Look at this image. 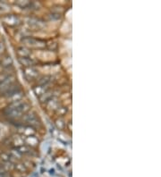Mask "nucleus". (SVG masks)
<instances>
[{
  "label": "nucleus",
  "instance_id": "f257e3e1",
  "mask_svg": "<svg viewBox=\"0 0 161 177\" xmlns=\"http://www.w3.org/2000/svg\"><path fill=\"white\" fill-rule=\"evenodd\" d=\"M30 108V106L26 102L22 101L21 99V100L12 102L8 108L5 109V115L9 118L16 119L28 113Z\"/></svg>",
  "mask_w": 161,
  "mask_h": 177
},
{
  "label": "nucleus",
  "instance_id": "f03ea898",
  "mask_svg": "<svg viewBox=\"0 0 161 177\" xmlns=\"http://www.w3.org/2000/svg\"><path fill=\"white\" fill-rule=\"evenodd\" d=\"M22 42L25 46V48H42L46 47V42L40 39H35L32 37H24Z\"/></svg>",
  "mask_w": 161,
  "mask_h": 177
},
{
  "label": "nucleus",
  "instance_id": "7ed1b4c3",
  "mask_svg": "<svg viewBox=\"0 0 161 177\" xmlns=\"http://www.w3.org/2000/svg\"><path fill=\"white\" fill-rule=\"evenodd\" d=\"M14 83L16 82H15V77L13 75H9L8 77H6L3 82H0V94L4 95L6 92V90Z\"/></svg>",
  "mask_w": 161,
  "mask_h": 177
},
{
  "label": "nucleus",
  "instance_id": "20e7f679",
  "mask_svg": "<svg viewBox=\"0 0 161 177\" xmlns=\"http://www.w3.org/2000/svg\"><path fill=\"white\" fill-rule=\"evenodd\" d=\"M23 119L24 122L29 123V126H31L33 128H34V126H37L40 124V121H39L37 115L33 112H29V113H26L25 115H23Z\"/></svg>",
  "mask_w": 161,
  "mask_h": 177
},
{
  "label": "nucleus",
  "instance_id": "39448f33",
  "mask_svg": "<svg viewBox=\"0 0 161 177\" xmlns=\"http://www.w3.org/2000/svg\"><path fill=\"white\" fill-rule=\"evenodd\" d=\"M2 21L9 26H18L21 23V20L14 14H7L2 17Z\"/></svg>",
  "mask_w": 161,
  "mask_h": 177
},
{
  "label": "nucleus",
  "instance_id": "423d86ee",
  "mask_svg": "<svg viewBox=\"0 0 161 177\" xmlns=\"http://www.w3.org/2000/svg\"><path fill=\"white\" fill-rule=\"evenodd\" d=\"M23 75L28 81H33L36 80L39 76V71L33 66L25 67L23 70Z\"/></svg>",
  "mask_w": 161,
  "mask_h": 177
},
{
  "label": "nucleus",
  "instance_id": "0eeeda50",
  "mask_svg": "<svg viewBox=\"0 0 161 177\" xmlns=\"http://www.w3.org/2000/svg\"><path fill=\"white\" fill-rule=\"evenodd\" d=\"M18 132L23 135V137H28V136H33L36 133L35 129L31 126L29 125H25V126H21L18 129Z\"/></svg>",
  "mask_w": 161,
  "mask_h": 177
},
{
  "label": "nucleus",
  "instance_id": "6e6552de",
  "mask_svg": "<svg viewBox=\"0 0 161 177\" xmlns=\"http://www.w3.org/2000/svg\"><path fill=\"white\" fill-rule=\"evenodd\" d=\"M19 63L24 67H30L34 65L35 61L30 57H19Z\"/></svg>",
  "mask_w": 161,
  "mask_h": 177
},
{
  "label": "nucleus",
  "instance_id": "1a4fd4ad",
  "mask_svg": "<svg viewBox=\"0 0 161 177\" xmlns=\"http://www.w3.org/2000/svg\"><path fill=\"white\" fill-rule=\"evenodd\" d=\"M19 90H21V88H20V86L19 85H17L16 83H14L13 85H12L7 90H6V92L4 94L5 97H6L7 98H9L11 96H13L14 93H16L17 91H19Z\"/></svg>",
  "mask_w": 161,
  "mask_h": 177
},
{
  "label": "nucleus",
  "instance_id": "9d476101",
  "mask_svg": "<svg viewBox=\"0 0 161 177\" xmlns=\"http://www.w3.org/2000/svg\"><path fill=\"white\" fill-rule=\"evenodd\" d=\"M23 141L27 144V146H36L39 143V140L36 137L34 136H28V137H23Z\"/></svg>",
  "mask_w": 161,
  "mask_h": 177
},
{
  "label": "nucleus",
  "instance_id": "9b49d317",
  "mask_svg": "<svg viewBox=\"0 0 161 177\" xmlns=\"http://www.w3.org/2000/svg\"><path fill=\"white\" fill-rule=\"evenodd\" d=\"M14 150H16L21 156L22 155H29L31 153L32 150H30V148L27 145H22L20 147H17V148H14Z\"/></svg>",
  "mask_w": 161,
  "mask_h": 177
},
{
  "label": "nucleus",
  "instance_id": "f8f14e48",
  "mask_svg": "<svg viewBox=\"0 0 161 177\" xmlns=\"http://www.w3.org/2000/svg\"><path fill=\"white\" fill-rule=\"evenodd\" d=\"M30 51L29 48H27L25 47H21L17 49V54L19 55V57H29L30 55Z\"/></svg>",
  "mask_w": 161,
  "mask_h": 177
},
{
  "label": "nucleus",
  "instance_id": "ddd939ff",
  "mask_svg": "<svg viewBox=\"0 0 161 177\" xmlns=\"http://www.w3.org/2000/svg\"><path fill=\"white\" fill-rule=\"evenodd\" d=\"M48 90V86H40L38 85L37 87L34 88V92L37 96L40 97L41 95H43L44 93H46Z\"/></svg>",
  "mask_w": 161,
  "mask_h": 177
},
{
  "label": "nucleus",
  "instance_id": "4468645a",
  "mask_svg": "<svg viewBox=\"0 0 161 177\" xmlns=\"http://www.w3.org/2000/svg\"><path fill=\"white\" fill-rule=\"evenodd\" d=\"M42 23L43 22H41L40 19H36V18H30V21H29V24H30V26H31V27L35 28V29H39V28L42 27Z\"/></svg>",
  "mask_w": 161,
  "mask_h": 177
},
{
  "label": "nucleus",
  "instance_id": "2eb2a0df",
  "mask_svg": "<svg viewBox=\"0 0 161 177\" xmlns=\"http://www.w3.org/2000/svg\"><path fill=\"white\" fill-rule=\"evenodd\" d=\"M1 65L4 67H10L13 65V60L10 55H5L2 58L1 60Z\"/></svg>",
  "mask_w": 161,
  "mask_h": 177
},
{
  "label": "nucleus",
  "instance_id": "dca6fc26",
  "mask_svg": "<svg viewBox=\"0 0 161 177\" xmlns=\"http://www.w3.org/2000/svg\"><path fill=\"white\" fill-rule=\"evenodd\" d=\"M54 97V93L52 91L48 90L46 93H44L43 95L40 97V100L41 102H48L50 99H52Z\"/></svg>",
  "mask_w": 161,
  "mask_h": 177
},
{
  "label": "nucleus",
  "instance_id": "f3484780",
  "mask_svg": "<svg viewBox=\"0 0 161 177\" xmlns=\"http://www.w3.org/2000/svg\"><path fill=\"white\" fill-rule=\"evenodd\" d=\"M51 77L50 76H44L42 78H40L38 82V85L40 86H48V84L51 82Z\"/></svg>",
  "mask_w": 161,
  "mask_h": 177
},
{
  "label": "nucleus",
  "instance_id": "a211bd4d",
  "mask_svg": "<svg viewBox=\"0 0 161 177\" xmlns=\"http://www.w3.org/2000/svg\"><path fill=\"white\" fill-rule=\"evenodd\" d=\"M16 5H17L18 6L22 7V8H26V7L30 6L31 3H30V1H27V0H24V1L20 0V1H17V2H16Z\"/></svg>",
  "mask_w": 161,
  "mask_h": 177
},
{
  "label": "nucleus",
  "instance_id": "6ab92c4d",
  "mask_svg": "<svg viewBox=\"0 0 161 177\" xmlns=\"http://www.w3.org/2000/svg\"><path fill=\"white\" fill-rule=\"evenodd\" d=\"M55 124L59 129H64L65 126H66V123L63 119H57L56 122H55Z\"/></svg>",
  "mask_w": 161,
  "mask_h": 177
},
{
  "label": "nucleus",
  "instance_id": "aec40b11",
  "mask_svg": "<svg viewBox=\"0 0 161 177\" xmlns=\"http://www.w3.org/2000/svg\"><path fill=\"white\" fill-rule=\"evenodd\" d=\"M23 165H23V164H19V165H17L15 167H16L17 170H19V171H21V172H23V171H25V167H24Z\"/></svg>",
  "mask_w": 161,
  "mask_h": 177
},
{
  "label": "nucleus",
  "instance_id": "412c9836",
  "mask_svg": "<svg viewBox=\"0 0 161 177\" xmlns=\"http://www.w3.org/2000/svg\"><path fill=\"white\" fill-rule=\"evenodd\" d=\"M5 51V44L0 42V55L4 54V52Z\"/></svg>",
  "mask_w": 161,
  "mask_h": 177
}]
</instances>
